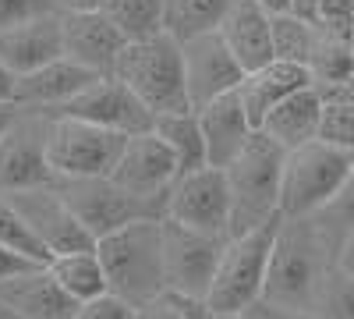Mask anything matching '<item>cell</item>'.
Masks as SVG:
<instances>
[{
    "mask_svg": "<svg viewBox=\"0 0 354 319\" xmlns=\"http://www.w3.org/2000/svg\"><path fill=\"white\" fill-rule=\"evenodd\" d=\"M106 291L131 309L163 295V217H142L96 238Z\"/></svg>",
    "mask_w": 354,
    "mask_h": 319,
    "instance_id": "1",
    "label": "cell"
},
{
    "mask_svg": "<svg viewBox=\"0 0 354 319\" xmlns=\"http://www.w3.org/2000/svg\"><path fill=\"white\" fill-rule=\"evenodd\" d=\"M333 263H337V245L322 235V227L312 217H280L262 298L308 309L322 273Z\"/></svg>",
    "mask_w": 354,
    "mask_h": 319,
    "instance_id": "2",
    "label": "cell"
},
{
    "mask_svg": "<svg viewBox=\"0 0 354 319\" xmlns=\"http://www.w3.org/2000/svg\"><path fill=\"white\" fill-rule=\"evenodd\" d=\"M117 82H124L128 89L156 113L170 110H188V93H185V64H181V39L170 33H153L142 39H124L117 50V61L110 68Z\"/></svg>",
    "mask_w": 354,
    "mask_h": 319,
    "instance_id": "3",
    "label": "cell"
},
{
    "mask_svg": "<svg viewBox=\"0 0 354 319\" xmlns=\"http://www.w3.org/2000/svg\"><path fill=\"white\" fill-rule=\"evenodd\" d=\"M280 170H283V149L255 128L252 138L241 146V153L223 167L227 195H230L227 238L280 217Z\"/></svg>",
    "mask_w": 354,
    "mask_h": 319,
    "instance_id": "4",
    "label": "cell"
},
{
    "mask_svg": "<svg viewBox=\"0 0 354 319\" xmlns=\"http://www.w3.org/2000/svg\"><path fill=\"white\" fill-rule=\"evenodd\" d=\"M277 227H280V217L266 220L252 230H241V235H230L223 241L213 284L202 302H209L213 309H227V312H241L245 305H252L262 295Z\"/></svg>",
    "mask_w": 354,
    "mask_h": 319,
    "instance_id": "5",
    "label": "cell"
},
{
    "mask_svg": "<svg viewBox=\"0 0 354 319\" xmlns=\"http://www.w3.org/2000/svg\"><path fill=\"white\" fill-rule=\"evenodd\" d=\"M354 153H344L326 142H305L283 153L280 170V217H312L351 174Z\"/></svg>",
    "mask_w": 354,
    "mask_h": 319,
    "instance_id": "6",
    "label": "cell"
},
{
    "mask_svg": "<svg viewBox=\"0 0 354 319\" xmlns=\"http://www.w3.org/2000/svg\"><path fill=\"white\" fill-rule=\"evenodd\" d=\"M121 131H110L100 125H88L64 113H50L46 125V163L53 178H93L110 174L117 153L124 146Z\"/></svg>",
    "mask_w": 354,
    "mask_h": 319,
    "instance_id": "7",
    "label": "cell"
},
{
    "mask_svg": "<svg viewBox=\"0 0 354 319\" xmlns=\"http://www.w3.org/2000/svg\"><path fill=\"white\" fill-rule=\"evenodd\" d=\"M61 199L71 206V213L78 217V224L96 238L110 235L121 224H131V220H142V217H163L160 206L145 199H135L128 195L121 185H117L110 174H93V178H53Z\"/></svg>",
    "mask_w": 354,
    "mask_h": 319,
    "instance_id": "8",
    "label": "cell"
},
{
    "mask_svg": "<svg viewBox=\"0 0 354 319\" xmlns=\"http://www.w3.org/2000/svg\"><path fill=\"white\" fill-rule=\"evenodd\" d=\"M220 235L181 227L163 217V295L174 298H205L223 252Z\"/></svg>",
    "mask_w": 354,
    "mask_h": 319,
    "instance_id": "9",
    "label": "cell"
},
{
    "mask_svg": "<svg viewBox=\"0 0 354 319\" xmlns=\"http://www.w3.org/2000/svg\"><path fill=\"white\" fill-rule=\"evenodd\" d=\"M163 217L202 230V235H220L227 238L230 230V195H227V178L223 167H195V170H181L174 178L170 192H167V206Z\"/></svg>",
    "mask_w": 354,
    "mask_h": 319,
    "instance_id": "10",
    "label": "cell"
},
{
    "mask_svg": "<svg viewBox=\"0 0 354 319\" xmlns=\"http://www.w3.org/2000/svg\"><path fill=\"white\" fill-rule=\"evenodd\" d=\"M15 213L25 220V227L32 230V238L39 241V248L50 255H61V252H75V248H88L96 245L93 235L78 224V217L71 213V206L61 199L53 178L43 181V185H32V188H21V192H11L4 195Z\"/></svg>",
    "mask_w": 354,
    "mask_h": 319,
    "instance_id": "11",
    "label": "cell"
},
{
    "mask_svg": "<svg viewBox=\"0 0 354 319\" xmlns=\"http://www.w3.org/2000/svg\"><path fill=\"white\" fill-rule=\"evenodd\" d=\"M46 125L50 113L43 110H15L11 125L0 135V195L32 188L53 178L46 163Z\"/></svg>",
    "mask_w": 354,
    "mask_h": 319,
    "instance_id": "12",
    "label": "cell"
},
{
    "mask_svg": "<svg viewBox=\"0 0 354 319\" xmlns=\"http://www.w3.org/2000/svg\"><path fill=\"white\" fill-rule=\"evenodd\" d=\"M110 178L121 185L128 195L145 199L153 206H167V192L177 178V160L174 153L163 146V138L149 128V131H135L124 138L121 153H117Z\"/></svg>",
    "mask_w": 354,
    "mask_h": 319,
    "instance_id": "13",
    "label": "cell"
},
{
    "mask_svg": "<svg viewBox=\"0 0 354 319\" xmlns=\"http://www.w3.org/2000/svg\"><path fill=\"white\" fill-rule=\"evenodd\" d=\"M53 113L78 118V121L100 125V128L121 131V135H135V131L153 128V110L145 107L124 82H117L113 75H100L88 89H82L75 100L57 107Z\"/></svg>",
    "mask_w": 354,
    "mask_h": 319,
    "instance_id": "14",
    "label": "cell"
},
{
    "mask_svg": "<svg viewBox=\"0 0 354 319\" xmlns=\"http://www.w3.org/2000/svg\"><path fill=\"white\" fill-rule=\"evenodd\" d=\"M181 64H185V93H188L192 110L238 89V82L245 78L241 64L234 61V53L227 50L216 28L181 39Z\"/></svg>",
    "mask_w": 354,
    "mask_h": 319,
    "instance_id": "15",
    "label": "cell"
},
{
    "mask_svg": "<svg viewBox=\"0 0 354 319\" xmlns=\"http://www.w3.org/2000/svg\"><path fill=\"white\" fill-rule=\"evenodd\" d=\"M124 46V36L103 8L93 11H68L61 15V53L85 64L96 75H110L117 50Z\"/></svg>",
    "mask_w": 354,
    "mask_h": 319,
    "instance_id": "16",
    "label": "cell"
},
{
    "mask_svg": "<svg viewBox=\"0 0 354 319\" xmlns=\"http://www.w3.org/2000/svg\"><path fill=\"white\" fill-rule=\"evenodd\" d=\"M100 75L88 71L85 64L71 61V57H53L43 68H32L18 75L15 82V107H28V110H43L53 113L57 107H64L68 100H75L82 89H88Z\"/></svg>",
    "mask_w": 354,
    "mask_h": 319,
    "instance_id": "17",
    "label": "cell"
},
{
    "mask_svg": "<svg viewBox=\"0 0 354 319\" xmlns=\"http://www.w3.org/2000/svg\"><path fill=\"white\" fill-rule=\"evenodd\" d=\"M195 118H198V128H202L205 163L209 167H227L255 131V125L248 121V113H245V107H241V100H238L234 89L209 100V103H202V107H195Z\"/></svg>",
    "mask_w": 354,
    "mask_h": 319,
    "instance_id": "18",
    "label": "cell"
},
{
    "mask_svg": "<svg viewBox=\"0 0 354 319\" xmlns=\"http://www.w3.org/2000/svg\"><path fill=\"white\" fill-rule=\"evenodd\" d=\"M53 57H61V15L57 11L0 28V64L15 75L43 68Z\"/></svg>",
    "mask_w": 354,
    "mask_h": 319,
    "instance_id": "19",
    "label": "cell"
},
{
    "mask_svg": "<svg viewBox=\"0 0 354 319\" xmlns=\"http://www.w3.org/2000/svg\"><path fill=\"white\" fill-rule=\"evenodd\" d=\"M220 39L234 53L241 71H255L266 61H273V39H270V15H266L255 0H230L216 25Z\"/></svg>",
    "mask_w": 354,
    "mask_h": 319,
    "instance_id": "20",
    "label": "cell"
},
{
    "mask_svg": "<svg viewBox=\"0 0 354 319\" xmlns=\"http://www.w3.org/2000/svg\"><path fill=\"white\" fill-rule=\"evenodd\" d=\"M0 305L18 319H71L78 302L50 277L46 266H39L0 287Z\"/></svg>",
    "mask_w": 354,
    "mask_h": 319,
    "instance_id": "21",
    "label": "cell"
},
{
    "mask_svg": "<svg viewBox=\"0 0 354 319\" xmlns=\"http://www.w3.org/2000/svg\"><path fill=\"white\" fill-rule=\"evenodd\" d=\"M301 85H312L308 71L301 64L277 61V57H273V61H266L262 68L245 71V78L238 82V89H234V93H238V100H241V107L248 113V121L259 128L266 113H270L283 96L298 93Z\"/></svg>",
    "mask_w": 354,
    "mask_h": 319,
    "instance_id": "22",
    "label": "cell"
},
{
    "mask_svg": "<svg viewBox=\"0 0 354 319\" xmlns=\"http://www.w3.org/2000/svg\"><path fill=\"white\" fill-rule=\"evenodd\" d=\"M319 110H322V96L315 85H301L298 93L283 96L270 113L262 118L259 131L270 135L277 146L287 153L294 146H305V142L315 138V128H319Z\"/></svg>",
    "mask_w": 354,
    "mask_h": 319,
    "instance_id": "23",
    "label": "cell"
},
{
    "mask_svg": "<svg viewBox=\"0 0 354 319\" xmlns=\"http://www.w3.org/2000/svg\"><path fill=\"white\" fill-rule=\"evenodd\" d=\"M46 270H50V277L61 284L75 302L96 298V295L106 291V277H103V263H100V255H96V245L50 255L46 259Z\"/></svg>",
    "mask_w": 354,
    "mask_h": 319,
    "instance_id": "24",
    "label": "cell"
},
{
    "mask_svg": "<svg viewBox=\"0 0 354 319\" xmlns=\"http://www.w3.org/2000/svg\"><path fill=\"white\" fill-rule=\"evenodd\" d=\"M153 131L163 138V146L174 153L177 174L205 167V142H202V128H198V118H195L192 107L188 110L156 113V118H153Z\"/></svg>",
    "mask_w": 354,
    "mask_h": 319,
    "instance_id": "25",
    "label": "cell"
},
{
    "mask_svg": "<svg viewBox=\"0 0 354 319\" xmlns=\"http://www.w3.org/2000/svg\"><path fill=\"white\" fill-rule=\"evenodd\" d=\"M322 96V110H319V128L315 138L337 146L344 153H354V100L347 93V82L340 85H315Z\"/></svg>",
    "mask_w": 354,
    "mask_h": 319,
    "instance_id": "26",
    "label": "cell"
},
{
    "mask_svg": "<svg viewBox=\"0 0 354 319\" xmlns=\"http://www.w3.org/2000/svg\"><path fill=\"white\" fill-rule=\"evenodd\" d=\"M305 71H308L312 85H340V82L354 78V43L319 28L312 53L305 61Z\"/></svg>",
    "mask_w": 354,
    "mask_h": 319,
    "instance_id": "27",
    "label": "cell"
},
{
    "mask_svg": "<svg viewBox=\"0 0 354 319\" xmlns=\"http://www.w3.org/2000/svg\"><path fill=\"white\" fill-rule=\"evenodd\" d=\"M230 0H163V33L174 39H192L198 33H213Z\"/></svg>",
    "mask_w": 354,
    "mask_h": 319,
    "instance_id": "28",
    "label": "cell"
},
{
    "mask_svg": "<svg viewBox=\"0 0 354 319\" xmlns=\"http://www.w3.org/2000/svg\"><path fill=\"white\" fill-rule=\"evenodd\" d=\"M319 25L298 15H273L270 18V39H273V57L277 61H290V64H301L308 61L312 43H315Z\"/></svg>",
    "mask_w": 354,
    "mask_h": 319,
    "instance_id": "29",
    "label": "cell"
},
{
    "mask_svg": "<svg viewBox=\"0 0 354 319\" xmlns=\"http://www.w3.org/2000/svg\"><path fill=\"white\" fill-rule=\"evenodd\" d=\"M103 11L124 39H142L163 28V0H103Z\"/></svg>",
    "mask_w": 354,
    "mask_h": 319,
    "instance_id": "30",
    "label": "cell"
},
{
    "mask_svg": "<svg viewBox=\"0 0 354 319\" xmlns=\"http://www.w3.org/2000/svg\"><path fill=\"white\" fill-rule=\"evenodd\" d=\"M308 312H315L319 319H354V277L333 263L322 273Z\"/></svg>",
    "mask_w": 354,
    "mask_h": 319,
    "instance_id": "31",
    "label": "cell"
},
{
    "mask_svg": "<svg viewBox=\"0 0 354 319\" xmlns=\"http://www.w3.org/2000/svg\"><path fill=\"white\" fill-rule=\"evenodd\" d=\"M312 220L322 227V235H326L333 245H340L354 230V167H351V174L344 178V185L312 213Z\"/></svg>",
    "mask_w": 354,
    "mask_h": 319,
    "instance_id": "32",
    "label": "cell"
},
{
    "mask_svg": "<svg viewBox=\"0 0 354 319\" xmlns=\"http://www.w3.org/2000/svg\"><path fill=\"white\" fill-rule=\"evenodd\" d=\"M0 241L4 245H15V248H21V252H28V255H36V259H43L46 263V252L39 248V241L32 238V230L25 227V220L15 213V206L0 195Z\"/></svg>",
    "mask_w": 354,
    "mask_h": 319,
    "instance_id": "33",
    "label": "cell"
},
{
    "mask_svg": "<svg viewBox=\"0 0 354 319\" xmlns=\"http://www.w3.org/2000/svg\"><path fill=\"white\" fill-rule=\"evenodd\" d=\"M71 319H135V309H131L128 302H121L117 295L103 291V295H96V298L78 302L75 312H71Z\"/></svg>",
    "mask_w": 354,
    "mask_h": 319,
    "instance_id": "34",
    "label": "cell"
},
{
    "mask_svg": "<svg viewBox=\"0 0 354 319\" xmlns=\"http://www.w3.org/2000/svg\"><path fill=\"white\" fill-rule=\"evenodd\" d=\"M351 21H354V0H315V25L351 39Z\"/></svg>",
    "mask_w": 354,
    "mask_h": 319,
    "instance_id": "35",
    "label": "cell"
},
{
    "mask_svg": "<svg viewBox=\"0 0 354 319\" xmlns=\"http://www.w3.org/2000/svg\"><path fill=\"white\" fill-rule=\"evenodd\" d=\"M39 266H46L43 259H36V255H28V252H21V248H15V245L0 241V287H4L8 280H18V277H25V273L39 270Z\"/></svg>",
    "mask_w": 354,
    "mask_h": 319,
    "instance_id": "36",
    "label": "cell"
},
{
    "mask_svg": "<svg viewBox=\"0 0 354 319\" xmlns=\"http://www.w3.org/2000/svg\"><path fill=\"white\" fill-rule=\"evenodd\" d=\"M245 319H319L315 312L308 309H298V305H283V302H273V298H255L252 305L241 309Z\"/></svg>",
    "mask_w": 354,
    "mask_h": 319,
    "instance_id": "37",
    "label": "cell"
},
{
    "mask_svg": "<svg viewBox=\"0 0 354 319\" xmlns=\"http://www.w3.org/2000/svg\"><path fill=\"white\" fill-rule=\"evenodd\" d=\"M50 0H0V28L4 25H18L36 15H50Z\"/></svg>",
    "mask_w": 354,
    "mask_h": 319,
    "instance_id": "38",
    "label": "cell"
},
{
    "mask_svg": "<svg viewBox=\"0 0 354 319\" xmlns=\"http://www.w3.org/2000/svg\"><path fill=\"white\" fill-rule=\"evenodd\" d=\"M135 319H188V316H185L181 305H177V298L160 295V298H153V302L138 305V309H135Z\"/></svg>",
    "mask_w": 354,
    "mask_h": 319,
    "instance_id": "39",
    "label": "cell"
},
{
    "mask_svg": "<svg viewBox=\"0 0 354 319\" xmlns=\"http://www.w3.org/2000/svg\"><path fill=\"white\" fill-rule=\"evenodd\" d=\"M174 298V295H170ZM177 305L185 309L188 319H245L241 312H227V309H213L209 302H202V298H177Z\"/></svg>",
    "mask_w": 354,
    "mask_h": 319,
    "instance_id": "40",
    "label": "cell"
},
{
    "mask_svg": "<svg viewBox=\"0 0 354 319\" xmlns=\"http://www.w3.org/2000/svg\"><path fill=\"white\" fill-rule=\"evenodd\" d=\"M50 8L57 15H68V11H93V8H103V0H50Z\"/></svg>",
    "mask_w": 354,
    "mask_h": 319,
    "instance_id": "41",
    "label": "cell"
},
{
    "mask_svg": "<svg viewBox=\"0 0 354 319\" xmlns=\"http://www.w3.org/2000/svg\"><path fill=\"white\" fill-rule=\"evenodd\" d=\"M337 266H340V270H347V273L354 277V230H351V235L337 245Z\"/></svg>",
    "mask_w": 354,
    "mask_h": 319,
    "instance_id": "42",
    "label": "cell"
},
{
    "mask_svg": "<svg viewBox=\"0 0 354 319\" xmlns=\"http://www.w3.org/2000/svg\"><path fill=\"white\" fill-rule=\"evenodd\" d=\"M15 82H18V75L0 64V103H15Z\"/></svg>",
    "mask_w": 354,
    "mask_h": 319,
    "instance_id": "43",
    "label": "cell"
},
{
    "mask_svg": "<svg viewBox=\"0 0 354 319\" xmlns=\"http://www.w3.org/2000/svg\"><path fill=\"white\" fill-rule=\"evenodd\" d=\"M255 4L266 11V15H294V0H255Z\"/></svg>",
    "mask_w": 354,
    "mask_h": 319,
    "instance_id": "44",
    "label": "cell"
},
{
    "mask_svg": "<svg viewBox=\"0 0 354 319\" xmlns=\"http://www.w3.org/2000/svg\"><path fill=\"white\" fill-rule=\"evenodd\" d=\"M15 103H0V135H4V128L11 125V118H15Z\"/></svg>",
    "mask_w": 354,
    "mask_h": 319,
    "instance_id": "45",
    "label": "cell"
},
{
    "mask_svg": "<svg viewBox=\"0 0 354 319\" xmlns=\"http://www.w3.org/2000/svg\"><path fill=\"white\" fill-rule=\"evenodd\" d=\"M0 319H18V316H15V312H8L4 305H0Z\"/></svg>",
    "mask_w": 354,
    "mask_h": 319,
    "instance_id": "46",
    "label": "cell"
},
{
    "mask_svg": "<svg viewBox=\"0 0 354 319\" xmlns=\"http://www.w3.org/2000/svg\"><path fill=\"white\" fill-rule=\"evenodd\" d=\"M347 93H351V100H354V78H347Z\"/></svg>",
    "mask_w": 354,
    "mask_h": 319,
    "instance_id": "47",
    "label": "cell"
},
{
    "mask_svg": "<svg viewBox=\"0 0 354 319\" xmlns=\"http://www.w3.org/2000/svg\"><path fill=\"white\" fill-rule=\"evenodd\" d=\"M351 43H354V21H351Z\"/></svg>",
    "mask_w": 354,
    "mask_h": 319,
    "instance_id": "48",
    "label": "cell"
}]
</instances>
